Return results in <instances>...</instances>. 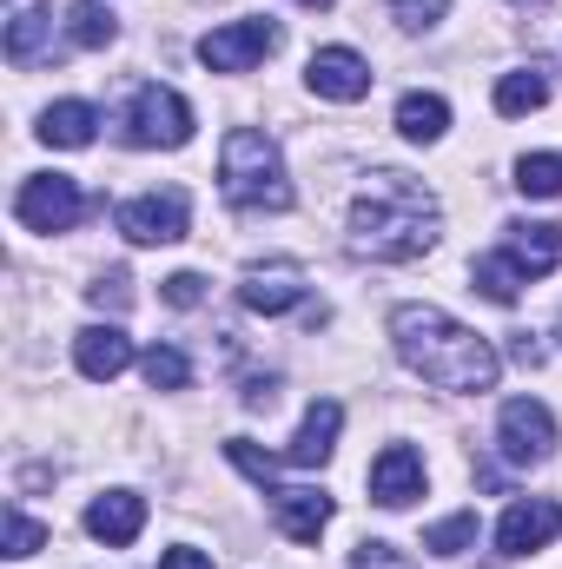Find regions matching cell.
<instances>
[{
    "label": "cell",
    "mask_w": 562,
    "mask_h": 569,
    "mask_svg": "<svg viewBox=\"0 0 562 569\" xmlns=\"http://www.w3.org/2000/svg\"><path fill=\"white\" fill-rule=\"evenodd\" d=\"M351 569H418L398 543H358V557H351Z\"/></svg>",
    "instance_id": "cell-30"
},
{
    "label": "cell",
    "mask_w": 562,
    "mask_h": 569,
    "mask_svg": "<svg viewBox=\"0 0 562 569\" xmlns=\"http://www.w3.org/2000/svg\"><path fill=\"white\" fill-rule=\"evenodd\" d=\"M159 298H165V305H179V311H192V305L205 298V279H199V272H172V279L159 284Z\"/></svg>",
    "instance_id": "cell-31"
},
{
    "label": "cell",
    "mask_w": 562,
    "mask_h": 569,
    "mask_svg": "<svg viewBox=\"0 0 562 569\" xmlns=\"http://www.w3.org/2000/svg\"><path fill=\"white\" fill-rule=\"evenodd\" d=\"M67 33H73V47H113L120 20L100 0H80V7H67Z\"/></svg>",
    "instance_id": "cell-22"
},
{
    "label": "cell",
    "mask_w": 562,
    "mask_h": 569,
    "mask_svg": "<svg viewBox=\"0 0 562 569\" xmlns=\"http://www.w3.org/2000/svg\"><path fill=\"white\" fill-rule=\"evenodd\" d=\"M87 530H93L107 550H127V543L145 530V497H133V490H107V497H93Z\"/></svg>",
    "instance_id": "cell-17"
},
{
    "label": "cell",
    "mask_w": 562,
    "mask_h": 569,
    "mask_svg": "<svg viewBox=\"0 0 562 569\" xmlns=\"http://www.w3.org/2000/svg\"><path fill=\"white\" fill-rule=\"evenodd\" d=\"M304 80H311V93L318 100H338V107H351V100H364L371 93V60L364 53H351V47H318L311 53V67H304Z\"/></svg>",
    "instance_id": "cell-10"
},
{
    "label": "cell",
    "mask_w": 562,
    "mask_h": 569,
    "mask_svg": "<svg viewBox=\"0 0 562 569\" xmlns=\"http://www.w3.org/2000/svg\"><path fill=\"white\" fill-rule=\"evenodd\" d=\"M562 530V503L556 497H523V503H510L503 510V523H496V550L503 557H536V550H550Z\"/></svg>",
    "instance_id": "cell-9"
},
{
    "label": "cell",
    "mask_w": 562,
    "mask_h": 569,
    "mask_svg": "<svg viewBox=\"0 0 562 569\" xmlns=\"http://www.w3.org/2000/svg\"><path fill=\"white\" fill-rule=\"evenodd\" d=\"M470 543H476V510H456V517L423 530V550H436V557H463Z\"/></svg>",
    "instance_id": "cell-24"
},
{
    "label": "cell",
    "mask_w": 562,
    "mask_h": 569,
    "mask_svg": "<svg viewBox=\"0 0 562 569\" xmlns=\"http://www.w3.org/2000/svg\"><path fill=\"white\" fill-rule=\"evenodd\" d=\"M87 298H93L100 311H127V305H133V279L113 266V272H100V279L87 284Z\"/></svg>",
    "instance_id": "cell-27"
},
{
    "label": "cell",
    "mask_w": 562,
    "mask_h": 569,
    "mask_svg": "<svg viewBox=\"0 0 562 569\" xmlns=\"http://www.w3.org/2000/svg\"><path fill=\"white\" fill-rule=\"evenodd\" d=\"M304 7H331V0H304Z\"/></svg>",
    "instance_id": "cell-33"
},
{
    "label": "cell",
    "mask_w": 562,
    "mask_h": 569,
    "mask_svg": "<svg viewBox=\"0 0 562 569\" xmlns=\"http://www.w3.org/2000/svg\"><path fill=\"white\" fill-rule=\"evenodd\" d=\"M239 305L279 318V311H291V305H304V272H298L291 259H279V266H252L245 284H239Z\"/></svg>",
    "instance_id": "cell-13"
},
{
    "label": "cell",
    "mask_w": 562,
    "mask_h": 569,
    "mask_svg": "<svg viewBox=\"0 0 562 569\" xmlns=\"http://www.w3.org/2000/svg\"><path fill=\"white\" fill-rule=\"evenodd\" d=\"M351 246L378 266H404L436 246V199L411 172H378L351 206Z\"/></svg>",
    "instance_id": "cell-2"
},
{
    "label": "cell",
    "mask_w": 562,
    "mask_h": 569,
    "mask_svg": "<svg viewBox=\"0 0 562 569\" xmlns=\"http://www.w3.org/2000/svg\"><path fill=\"white\" fill-rule=\"evenodd\" d=\"M140 365H145V385H152V391H185V385H192V365H185V351H172V345H152Z\"/></svg>",
    "instance_id": "cell-25"
},
{
    "label": "cell",
    "mask_w": 562,
    "mask_h": 569,
    "mask_svg": "<svg viewBox=\"0 0 562 569\" xmlns=\"http://www.w3.org/2000/svg\"><path fill=\"white\" fill-rule=\"evenodd\" d=\"M219 192H225L239 212H284V206H291L284 159L259 127H232V133H225V152H219Z\"/></svg>",
    "instance_id": "cell-3"
},
{
    "label": "cell",
    "mask_w": 562,
    "mask_h": 569,
    "mask_svg": "<svg viewBox=\"0 0 562 569\" xmlns=\"http://www.w3.org/2000/svg\"><path fill=\"white\" fill-rule=\"evenodd\" d=\"M391 338H398V358L418 371L423 385H436V391L476 398V391H490L496 371H503L496 345H490L483 331L456 325V318L436 311V305H398V311H391Z\"/></svg>",
    "instance_id": "cell-1"
},
{
    "label": "cell",
    "mask_w": 562,
    "mask_h": 569,
    "mask_svg": "<svg viewBox=\"0 0 562 569\" xmlns=\"http://www.w3.org/2000/svg\"><path fill=\"white\" fill-rule=\"evenodd\" d=\"M7 60H13V67H40V60H53V13L20 7V13L7 20Z\"/></svg>",
    "instance_id": "cell-18"
},
{
    "label": "cell",
    "mask_w": 562,
    "mask_h": 569,
    "mask_svg": "<svg viewBox=\"0 0 562 569\" xmlns=\"http://www.w3.org/2000/svg\"><path fill=\"white\" fill-rule=\"evenodd\" d=\"M185 226H192V199H185L179 186H165V192H140V199L120 206V232H127L133 246H179Z\"/></svg>",
    "instance_id": "cell-6"
},
{
    "label": "cell",
    "mask_w": 562,
    "mask_h": 569,
    "mask_svg": "<svg viewBox=\"0 0 562 569\" xmlns=\"http://www.w3.org/2000/svg\"><path fill=\"white\" fill-rule=\"evenodd\" d=\"M93 127H100V113L87 107V100H60V107H47L40 113V140L47 146H93Z\"/></svg>",
    "instance_id": "cell-19"
},
{
    "label": "cell",
    "mask_w": 562,
    "mask_h": 569,
    "mask_svg": "<svg viewBox=\"0 0 562 569\" xmlns=\"http://www.w3.org/2000/svg\"><path fill=\"white\" fill-rule=\"evenodd\" d=\"M265 497H272V517H279V530L291 537V543H318V537H324V523H331V497H324V490L272 483Z\"/></svg>",
    "instance_id": "cell-11"
},
{
    "label": "cell",
    "mask_w": 562,
    "mask_h": 569,
    "mask_svg": "<svg viewBox=\"0 0 562 569\" xmlns=\"http://www.w3.org/2000/svg\"><path fill=\"white\" fill-rule=\"evenodd\" d=\"M87 212H93V199H87L80 179H67V172H33V179H20V192H13V219H20L27 232H73Z\"/></svg>",
    "instance_id": "cell-4"
},
{
    "label": "cell",
    "mask_w": 562,
    "mask_h": 569,
    "mask_svg": "<svg viewBox=\"0 0 562 569\" xmlns=\"http://www.w3.org/2000/svg\"><path fill=\"white\" fill-rule=\"evenodd\" d=\"M550 100V80L536 73V67H523V73H503L496 80V113L503 120H523V113H536Z\"/></svg>",
    "instance_id": "cell-21"
},
{
    "label": "cell",
    "mask_w": 562,
    "mask_h": 569,
    "mask_svg": "<svg viewBox=\"0 0 562 569\" xmlns=\"http://www.w3.org/2000/svg\"><path fill=\"white\" fill-rule=\"evenodd\" d=\"M391 13H398V27H436L450 13V0H391Z\"/></svg>",
    "instance_id": "cell-29"
},
{
    "label": "cell",
    "mask_w": 562,
    "mask_h": 569,
    "mask_svg": "<svg viewBox=\"0 0 562 569\" xmlns=\"http://www.w3.org/2000/svg\"><path fill=\"white\" fill-rule=\"evenodd\" d=\"M470 279H476V291L490 298V305H516V291H523V272L503 259V252H490V259H476L470 266Z\"/></svg>",
    "instance_id": "cell-23"
},
{
    "label": "cell",
    "mask_w": 562,
    "mask_h": 569,
    "mask_svg": "<svg viewBox=\"0 0 562 569\" xmlns=\"http://www.w3.org/2000/svg\"><path fill=\"white\" fill-rule=\"evenodd\" d=\"M159 569H212V557H199V550H165Z\"/></svg>",
    "instance_id": "cell-32"
},
{
    "label": "cell",
    "mask_w": 562,
    "mask_h": 569,
    "mask_svg": "<svg viewBox=\"0 0 562 569\" xmlns=\"http://www.w3.org/2000/svg\"><path fill=\"white\" fill-rule=\"evenodd\" d=\"M516 186H523L530 199H556L562 192V159L556 152H530V159H516Z\"/></svg>",
    "instance_id": "cell-26"
},
{
    "label": "cell",
    "mask_w": 562,
    "mask_h": 569,
    "mask_svg": "<svg viewBox=\"0 0 562 569\" xmlns=\"http://www.w3.org/2000/svg\"><path fill=\"white\" fill-rule=\"evenodd\" d=\"M496 437H503V457L510 463H543L556 450V418L543 398H510L503 418H496Z\"/></svg>",
    "instance_id": "cell-8"
},
{
    "label": "cell",
    "mask_w": 562,
    "mask_h": 569,
    "mask_svg": "<svg viewBox=\"0 0 562 569\" xmlns=\"http://www.w3.org/2000/svg\"><path fill=\"white\" fill-rule=\"evenodd\" d=\"M510 239H503V259L523 272V284L530 279H550L562 266V226H503Z\"/></svg>",
    "instance_id": "cell-16"
},
{
    "label": "cell",
    "mask_w": 562,
    "mask_h": 569,
    "mask_svg": "<svg viewBox=\"0 0 562 569\" xmlns=\"http://www.w3.org/2000/svg\"><path fill=\"white\" fill-rule=\"evenodd\" d=\"M443 127H450L443 93H404V100H398V133H404V140L430 146V140H443Z\"/></svg>",
    "instance_id": "cell-20"
},
{
    "label": "cell",
    "mask_w": 562,
    "mask_h": 569,
    "mask_svg": "<svg viewBox=\"0 0 562 569\" xmlns=\"http://www.w3.org/2000/svg\"><path fill=\"white\" fill-rule=\"evenodd\" d=\"M192 140V107L172 93V87H133V107H127V146H185Z\"/></svg>",
    "instance_id": "cell-5"
},
{
    "label": "cell",
    "mask_w": 562,
    "mask_h": 569,
    "mask_svg": "<svg viewBox=\"0 0 562 569\" xmlns=\"http://www.w3.org/2000/svg\"><path fill=\"white\" fill-rule=\"evenodd\" d=\"M73 365H80V378L113 385V378L133 365V338H127L120 325H87V331L73 338Z\"/></svg>",
    "instance_id": "cell-12"
},
{
    "label": "cell",
    "mask_w": 562,
    "mask_h": 569,
    "mask_svg": "<svg viewBox=\"0 0 562 569\" xmlns=\"http://www.w3.org/2000/svg\"><path fill=\"white\" fill-rule=\"evenodd\" d=\"M265 53H279V20H232V27H212L199 40V60L212 73H245L259 67Z\"/></svg>",
    "instance_id": "cell-7"
},
{
    "label": "cell",
    "mask_w": 562,
    "mask_h": 569,
    "mask_svg": "<svg viewBox=\"0 0 562 569\" xmlns=\"http://www.w3.org/2000/svg\"><path fill=\"white\" fill-rule=\"evenodd\" d=\"M338 430H344V405H338V398H318V405L304 411L298 437L284 443V463H298V470H318V463L338 450Z\"/></svg>",
    "instance_id": "cell-15"
},
{
    "label": "cell",
    "mask_w": 562,
    "mask_h": 569,
    "mask_svg": "<svg viewBox=\"0 0 562 569\" xmlns=\"http://www.w3.org/2000/svg\"><path fill=\"white\" fill-rule=\"evenodd\" d=\"M411 497H423V457L411 450V443H391V450L371 463V503L404 510Z\"/></svg>",
    "instance_id": "cell-14"
},
{
    "label": "cell",
    "mask_w": 562,
    "mask_h": 569,
    "mask_svg": "<svg viewBox=\"0 0 562 569\" xmlns=\"http://www.w3.org/2000/svg\"><path fill=\"white\" fill-rule=\"evenodd\" d=\"M47 543V530L33 523V517H20V510H7V557H33Z\"/></svg>",
    "instance_id": "cell-28"
}]
</instances>
